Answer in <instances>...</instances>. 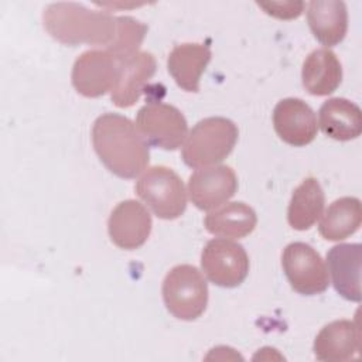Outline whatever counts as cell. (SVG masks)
I'll return each mask as SVG.
<instances>
[{
  "label": "cell",
  "mask_w": 362,
  "mask_h": 362,
  "mask_svg": "<svg viewBox=\"0 0 362 362\" xmlns=\"http://www.w3.org/2000/svg\"><path fill=\"white\" fill-rule=\"evenodd\" d=\"M92 144L103 165L120 178H136L150 163V147L136 123L119 113L100 115L92 127Z\"/></svg>",
  "instance_id": "cell-1"
},
{
  "label": "cell",
  "mask_w": 362,
  "mask_h": 362,
  "mask_svg": "<svg viewBox=\"0 0 362 362\" xmlns=\"http://www.w3.org/2000/svg\"><path fill=\"white\" fill-rule=\"evenodd\" d=\"M42 21L47 33L55 41L71 47L88 44L106 49L117 31V17L109 11L89 10L83 4L72 1L48 4Z\"/></svg>",
  "instance_id": "cell-2"
},
{
  "label": "cell",
  "mask_w": 362,
  "mask_h": 362,
  "mask_svg": "<svg viewBox=\"0 0 362 362\" xmlns=\"http://www.w3.org/2000/svg\"><path fill=\"white\" fill-rule=\"evenodd\" d=\"M238 136V126L230 119L205 117L187 136L181 151L182 161L191 168L216 165L232 153Z\"/></svg>",
  "instance_id": "cell-3"
},
{
  "label": "cell",
  "mask_w": 362,
  "mask_h": 362,
  "mask_svg": "<svg viewBox=\"0 0 362 362\" xmlns=\"http://www.w3.org/2000/svg\"><path fill=\"white\" fill-rule=\"evenodd\" d=\"M163 300L167 311L182 321L199 318L208 305V283L191 264H177L164 277Z\"/></svg>",
  "instance_id": "cell-4"
},
{
  "label": "cell",
  "mask_w": 362,
  "mask_h": 362,
  "mask_svg": "<svg viewBox=\"0 0 362 362\" xmlns=\"http://www.w3.org/2000/svg\"><path fill=\"white\" fill-rule=\"evenodd\" d=\"M139 198L161 219L173 221L187 209V191L178 174L164 165L147 168L134 185Z\"/></svg>",
  "instance_id": "cell-5"
},
{
  "label": "cell",
  "mask_w": 362,
  "mask_h": 362,
  "mask_svg": "<svg viewBox=\"0 0 362 362\" xmlns=\"http://www.w3.org/2000/svg\"><path fill=\"white\" fill-rule=\"evenodd\" d=\"M136 126L148 144L163 150H177L188 136V123L181 110L160 100L147 102L139 109Z\"/></svg>",
  "instance_id": "cell-6"
},
{
  "label": "cell",
  "mask_w": 362,
  "mask_h": 362,
  "mask_svg": "<svg viewBox=\"0 0 362 362\" xmlns=\"http://www.w3.org/2000/svg\"><path fill=\"white\" fill-rule=\"evenodd\" d=\"M283 272L294 291L317 296L329 286L328 269L320 253L304 242L288 243L281 253Z\"/></svg>",
  "instance_id": "cell-7"
},
{
  "label": "cell",
  "mask_w": 362,
  "mask_h": 362,
  "mask_svg": "<svg viewBox=\"0 0 362 362\" xmlns=\"http://www.w3.org/2000/svg\"><path fill=\"white\" fill-rule=\"evenodd\" d=\"M201 269L211 283L233 288L247 277L249 256L240 243L228 238H215L202 249Z\"/></svg>",
  "instance_id": "cell-8"
},
{
  "label": "cell",
  "mask_w": 362,
  "mask_h": 362,
  "mask_svg": "<svg viewBox=\"0 0 362 362\" xmlns=\"http://www.w3.org/2000/svg\"><path fill=\"white\" fill-rule=\"evenodd\" d=\"M119 61L107 49H88L82 52L72 68L71 81L78 93L99 98L115 86Z\"/></svg>",
  "instance_id": "cell-9"
},
{
  "label": "cell",
  "mask_w": 362,
  "mask_h": 362,
  "mask_svg": "<svg viewBox=\"0 0 362 362\" xmlns=\"http://www.w3.org/2000/svg\"><path fill=\"white\" fill-rule=\"evenodd\" d=\"M238 189V177L229 165L198 168L189 175L188 194L201 211H211L228 202Z\"/></svg>",
  "instance_id": "cell-10"
},
{
  "label": "cell",
  "mask_w": 362,
  "mask_h": 362,
  "mask_svg": "<svg viewBox=\"0 0 362 362\" xmlns=\"http://www.w3.org/2000/svg\"><path fill=\"white\" fill-rule=\"evenodd\" d=\"M153 226L147 208L134 199L119 202L107 219L110 240L120 249L134 250L146 243Z\"/></svg>",
  "instance_id": "cell-11"
},
{
  "label": "cell",
  "mask_w": 362,
  "mask_h": 362,
  "mask_svg": "<svg viewBox=\"0 0 362 362\" xmlns=\"http://www.w3.org/2000/svg\"><path fill=\"white\" fill-rule=\"evenodd\" d=\"M273 126L277 136L287 144L304 147L318 132L317 116L311 106L298 98L281 99L273 110Z\"/></svg>",
  "instance_id": "cell-12"
},
{
  "label": "cell",
  "mask_w": 362,
  "mask_h": 362,
  "mask_svg": "<svg viewBox=\"0 0 362 362\" xmlns=\"http://www.w3.org/2000/svg\"><path fill=\"white\" fill-rule=\"evenodd\" d=\"M157 69L156 58L151 52L140 51L134 57L119 64V72L115 86L110 90V99L117 107L133 106L146 90L148 81Z\"/></svg>",
  "instance_id": "cell-13"
},
{
  "label": "cell",
  "mask_w": 362,
  "mask_h": 362,
  "mask_svg": "<svg viewBox=\"0 0 362 362\" xmlns=\"http://www.w3.org/2000/svg\"><path fill=\"white\" fill-rule=\"evenodd\" d=\"M361 349V329L358 320H337L327 324L317 334L313 345L318 361L344 362L358 356Z\"/></svg>",
  "instance_id": "cell-14"
},
{
  "label": "cell",
  "mask_w": 362,
  "mask_h": 362,
  "mask_svg": "<svg viewBox=\"0 0 362 362\" xmlns=\"http://www.w3.org/2000/svg\"><path fill=\"white\" fill-rule=\"evenodd\" d=\"M361 243H339L327 253L328 273L334 288L348 301H361Z\"/></svg>",
  "instance_id": "cell-15"
},
{
  "label": "cell",
  "mask_w": 362,
  "mask_h": 362,
  "mask_svg": "<svg viewBox=\"0 0 362 362\" xmlns=\"http://www.w3.org/2000/svg\"><path fill=\"white\" fill-rule=\"evenodd\" d=\"M212 58L209 44L184 42L175 45L167 58V68L175 83L185 92L199 90L201 75Z\"/></svg>",
  "instance_id": "cell-16"
},
{
  "label": "cell",
  "mask_w": 362,
  "mask_h": 362,
  "mask_svg": "<svg viewBox=\"0 0 362 362\" xmlns=\"http://www.w3.org/2000/svg\"><path fill=\"white\" fill-rule=\"evenodd\" d=\"M307 23L314 38L327 48L338 45L348 31V10L341 0H313L307 8Z\"/></svg>",
  "instance_id": "cell-17"
},
{
  "label": "cell",
  "mask_w": 362,
  "mask_h": 362,
  "mask_svg": "<svg viewBox=\"0 0 362 362\" xmlns=\"http://www.w3.org/2000/svg\"><path fill=\"white\" fill-rule=\"evenodd\" d=\"M304 89L314 96H327L338 89L342 81V65L334 51L318 48L307 55L301 68Z\"/></svg>",
  "instance_id": "cell-18"
},
{
  "label": "cell",
  "mask_w": 362,
  "mask_h": 362,
  "mask_svg": "<svg viewBox=\"0 0 362 362\" xmlns=\"http://www.w3.org/2000/svg\"><path fill=\"white\" fill-rule=\"evenodd\" d=\"M318 124L334 140H354L362 133V112L356 103L345 98H331L320 107Z\"/></svg>",
  "instance_id": "cell-19"
},
{
  "label": "cell",
  "mask_w": 362,
  "mask_h": 362,
  "mask_svg": "<svg viewBox=\"0 0 362 362\" xmlns=\"http://www.w3.org/2000/svg\"><path fill=\"white\" fill-rule=\"evenodd\" d=\"M257 223V215L252 206L235 201L209 212L204 225L206 230L219 238L240 239L250 235Z\"/></svg>",
  "instance_id": "cell-20"
},
{
  "label": "cell",
  "mask_w": 362,
  "mask_h": 362,
  "mask_svg": "<svg viewBox=\"0 0 362 362\" xmlns=\"http://www.w3.org/2000/svg\"><path fill=\"white\" fill-rule=\"evenodd\" d=\"M325 205V194L317 178H305L293 192L287 222L296 230L310 229L322 215Z\"/></svg>",
  "instance_id": "cell-21"
},
{
  "label": "cell",
  "mask_w": 362,
  "mask_h": 362,
  "mask_svg": "<svg viewBox=\"0 0 362 362\" xmlns=\"http://www.w3.org/2000/svg\"><path fill=\"white\" fill-rule=\"evenodd\" d=\"M362 222L361 201L355 197L335 199L321 215L318 230L325 240H344L354 235Z\"/></svg>",
  "instance_id": "cell-22"
},
{
  "label": "cell",
  "mask_w": 362,
  "mask_h": 362,
  "mask_svg": "<svg viewBox=\"0 0 362 362\" xmlns=\"http://www.w3.org/2000/svg\"><path fill=\"white\" fill-rule=\"evenodd\" d=\"M148 27L129 16L117 17V31L113 42L106 48L119 62L126 61L136 54L147 34Z\"/></svg>",
  "instance_id": "cell-23"
},
{
  "label": "cell",
  "mask_w": 362,
  "mask_h": 362,
  "mask_svg": "<svg viewBox=\"0 0 362 362\" xmlns=\"http://www.w3.org/2000/svg\"><path fill=\"white\" fill-rule=\"evenodd\" d=\"M257 6L272 17H276L280 20H293L303 13L305 4L303 1H269V3L257 1Z\"/></svg>",
  "instance_id": "cell-24"
}]
</instances>
